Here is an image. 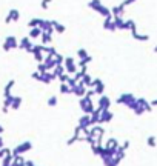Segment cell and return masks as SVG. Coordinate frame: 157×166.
Here are the masks:
<instances>
[{
    "label": "cell",
    "instance_id": "cell-1",
    "mask_svg": "<svg viewBox=\"0 0 157 166\" xmlns=\"http://www.w3.org/2000/svg\"><path fill=\"white\" fill-rule=\"evenodd\" d=\"M33 149V143L29 140H23L20 145H17L14 149H11V155L16 157V155H23L25 152H29Z\"/></svg>",
    "mask_w": 157,
    "mask_h": 166
},
{
    "label": "cell",
    "instance_id": "cell-2",
    "mask_svg": "<svg viewBox=\"0 0 157 166\" xmlns=\"http://www.w3.org/2000/svg\"><path fill=\"white\" fill-rule=\"evenodd\" d=\"M79 106H80V109L83 111V114H91V112L94 111V108H96L92 98H88V97L79 98Z\"/></svg>",
    "mask_w": 157,
    "mask_h": 166
},
{
    "label": "cell",
    "instance_id": "cell-3",
    "mask_svg": "<svg viewBox=\"0 0 157 166\" xmlns=\"http://www.w3.org/2000/svg\"><path fill=\"white\" fill-rule=\"evenodd\" d=\"M17 46H19V39H17L16 36H8V37L5 39L3 45H2V48H3L5 52H10V51H13V49H17Z\"/></svg>",
    "mask_w": 157,
    "mask_h": 166
},
{
    "label": "cell",
    "instance_id": "cell-4",
    "mask_svg": "<svg viewBox=\"0 0 157 166\" xmlns=\"http://www.w3.org/2000/svg\"><path fill=\"white\" fill-rule=\"evenodd\" d=\"M63 68H65V72L68 74V75H74L77 71H79V68H77V65H76V60L73 59V57H65V60H63Z\"/></svg>",
    "mask_w": 157,
    "mask_h": 166
},
{
    "label": "cell",
    "instance_id": "cell-5",
    "mask_svg": "<svg viewBox=\"0 0 157 166\" xmlns=\"http://www.w3.org/2000/svg\"><path fill=\"white\" fill-rule=\"evenodd\" d=\"M99 111H106V109H109L111 108V98L108 97V95H100L99 97V100H97V106H96Z\"/></svg>",
    "mask_w": 157,
    "mask_h": 166
},
{
    "label": "cell",
    "instance_id": "cell-6",
    "mask_svg": "<svg viewBox=\"0 0 157 166\" xmlns=\"http://www.w3.org/2000/svg\"><path fill=\"white\" fill-rule=\"evenodd\" d=\"M33 46H34V42L26 36V37H22V39L19 40V46H17V48H20V49H23V51H26V52H31Z\"/></svg>",
    "mask_w": 157,
    "mask_h": 166
},
{
    "label": "cell",
    "instance_id": "cell-7",
    "mask_svg": "<svg viewBox=\"0 0 157 166\" xmlns=\"http://www.w3.org/2000/svg\"><path fill=\"white\" fill-rule=\"evenodd\" d=\"M135 98V95L132 94V92H123V94H120L119 97H117V100H116V103L117 105H128L129 102H132Z\"/></svg>",
    "mask_w": 157,
    "mask_h": 166
},
{
    "label": "cell",
    "instance_id": "cell-8",
    "mask_svg": "<svg viewBox=\"0 0 157 166\" xmlns=\"http://www.w3.org/2000/svg\"><path fill=\"white\" fill-rule=\"evenodd\" d=\"M86 86H83L80 82L74 86V88H71V94H74L76 97H79V98H82V97H85V92H86Z\"/></svg>",
    "mask_w": 157,
    "mask_h": 166
},
{
    "label": "cell",
    "instance_id": "cell-9",
    "mask_svg": "<svg viewBox=\"0 0 157 166\" xmlns=\"http://www.w3.org/2000/svg\"><path fill=\"white\" fill-rule=\"evenodd\" d=\"M114 118V114L106 109V111H100V117H99V125H103V123H109L111 120Z\"/></svg>",
    "mask_w": 157,
    "mask_h": 166
},
{
    "label": "cell",
    "instance_id": "cell-10",
    "mask_svg": "<svg viewBox=\"0 0 157 166\" xmlns=\"http://www.w3.org/2000/svg\"><path fill=\"white\" fill-rule=\"evenodd\" d=\"M19 19H20V11L16 10V8H13V10H10V13H8V16H6V19H5V23L19 22Z\"/></svg>",
    "mask_w": 157,
    "mask_h": 166
},
{
    "label": "cell",
    "instance_id": "cell-11",
    "mask_svg": "<svg viewBox=\"0 0 157 166\" xmlns=\"http://www.w3.org/2000/svg\"><path fill=\"white\" fill-rule=\"evenodd\" d=\"M39 28L42 29V33H46V34H49V36H53V34H54V29H53L51 20H43V19H42V22H40Z\"/></svg>",
    "mask_w": 157,
    "mask_h": 166
},
{
    "label": "cell",
    "instance_id": "cell-12",
    "mask_svg": "<svg viewBox=\"0 0 157 166\" xmlns=\"http://www.w3.org/2000/svg\"><path fill=\"white\" fill-rule=\"evenodd\" d=\"M100 158H102V161H103L105 166H119V164H120V161H119L114 155H103V157H100Z\"/></svg>",
    "mask_w": 157,
    "mask_h": 166
},
{
    "label": "cell",
    "instance_id": "cell-13",
    "mask_svg": "<svg viewBox=\"0 0 157 166\" xmlns=\"http://www.w3.org/2000/svg\"><path fill=\"white\" fill-rule=\"evenodd\" d=\"M125 6L120 3V5H116V6H112V8H109V11H111V16L112 17H123V14H125Z\"/></svg>",
    "mask_w": 157,
    "mask_h": 166
},
{
    "label": "cell",
    "instance_id": "cell-14",
    "mask_svg": "<svg viewBox=\"0 0 157 166\" xmlns=\"http://www.w3.org/2000/svg\"><path fill=\"white\" fill-rule=\"evenodd\" d=\"M112 23L116 26V31H125L126 29V22L123 17H112Z\"/></svg>",
    "mask_w": 157,
    "mask_h": 166
},
{
    "label": "cell",
    "instance_id": "cell-15",
    "mask_svg": "<svg viewBox=\"0 0 157 166\" xmlns=\"http://www.w3.org/2000/svg\"><path fill=\"white\" fill-rule=\"evenodd\" d=\"M54 80H56V77H54V74H53L51 71H46V72L40 74V79H39V82H42V83H45V85H49V83L54 82Z\"/></svg>",
    "mask_w": 157,
    "mask_h": 166
},
{
    "label": "cell",
    "instance_id": "cell-16",
    "mask_svg": "<svg viewBox=\"0 0 157 166\" xmlns=\"http://www.w3.org/2000/svg\"><path fill=\"white\" fill-rule=\"evenodd\" d=\"M88 8L96 11V13H100V10L103 8V3H102V0H89L88 2Z\"/></svg>",
    "mask_w": 157,
    "mask_h": 166
},
{
    "label": "cell",
    "instance_id": "cell-17",
    "mask_svg": "<svg viewBox=\"0 0 157 166\" xmlns=\"http://www.w3.org/2000/svg\"><path fill=\"white\" fill-rule=\"evenodd\" d=\"M80 129H85V128H89L91 123H89V114H83L80 118H79V125H77Z\"/></svg>",
    "mask_w": 157,
    "mask_h": 166
},
{
    "label": "cell",
    "instance_id": "cell-18",
    "mask_svg": "<svg viewBox=\"0 0 157 166\" xmlns=\"http://www.w3.org/2000/svg\"><path fill=\"white\" fill-rule=\"evenodd\" d=\"M14 85H16V80H14V79H11V80H10L6 85H5V88H3V98H5V97H10V95H13V94H11V91H13Z\"/></svg>",
    "mask_w": 157,
    "mask_h": 166
},
{
    "label": "cell",
    "instance_id": "cell-19",
    "mask_svg": "<svg viewBox=\"0 0 157 166\" xmlns=\"http://www.w3.org/2000/svg\"><path fill=\"white\" fill-rule=\"evenodd\" d=\"M51 25H53L54 33H57V34H63V33L66 31V26L62 25V23H59L57 20H51Z\"/></svg>",
    "mask_w": 157,
    "mask_h": 166
},
{
    "label": "cell",
    "instance_id": "cell-20",
    "mask_svg": "<svg viewBox=\"0 0 157 166\" xmlns=\"http://www.w3.org/2000/svg\"><path fill=\"white\" fill-rule=\"evenodd\" d=\"M99 117H100V111L97 108H94V111L89 114V123H91V126L92 125H99Z\"/></svg>",
    "mask_w": 157,
    "mask_h": 166
},
{
    "label": "cell",
    "instance_id": "cell-21",
    "mask_svg": "<svg viewBox=\"0 0 157 166\" xmlns=\"http://www.w3.org/2000/svg\"><path fill=\"white\" fill-rule=\"evenodd\" d=\"M103 29H105V31H111V33L116 31V26H114V23H112V17L103 20Z\"/></svg>",
    "mask_w": 157,
    "mask_h": 166
},
{
    "label": "cell",
    "instance_id": "cell-22",
    "mask_svg": "<svg viewBox=\"0 0 157 166\" xmlns=\"http://www.w3.org/2000/svg\"><path fill=\"white\" fill-rule=\"evenodd\" d=\"M40 36H42V29H40V28H31L29 33H28V37H29L31 40L40 39Z\"/></svg>",
    "mask_w": 157,
    "mask_h": 166
},
{
    "label": "cell",
    "instance_id": "cell-23",
    "mask_svg": "<svg viewBox=\"0 0 157 166\" xmlns=\"http://www.w3.org/2000/svg\"><path fill=\"white\" fill-rule=\"evenodd\" d=\"M120 145V141L117 140V138H114V137H111V138H108V141L103 145V148H108V149H116L117 146Z\"/></svg>",
    "mask_w": 157,
    "mask_h": 166
},
{
    "label": "cell",
    "instance_id": "cell-24",
    "mask_svg": "<svg viewBox=\"0 0 157 166\" xmlns=\"http://www.w3.org/2000/svg\"><path fill=\"white\" fill-rule=\"evenodd\" d=\"M125 155H126V151H125V149L119 145V146L116 148V151H114V157H116L119 161H122V160L125 158Z\"/></svg>",
    "mask_w": 157,
    "mask_h": 166
},
{
    "label": "cell",
    "instance_id": "cell-25",
    "mask_svg": "<svg viewBox=\"0 0 157 166\" xmlns=\"http://www.w3.org/2000/svg\"><path fill=\"white\" fill-rule=\"evenodd\" d=\"M22 103H23V98L14 95V100H13V103H11V109H13V111H19V109L22 108Z\"/></svg>",
    "mask_w": 157,
    "mask_h": 166
},
{
    "label": "cell",
    "instance_id": "cell-26",
    "mask_svg": "<svg viewBox=\"0 0 157 166\" xmlns=\"http://www.w3.org/2000/svg\"><path fill=\"white\" fill-rule=\"evenodd\" d=\"M125 22H126V29H128L131 34L137 33V25H135V22H134L132 19H128V20H125Z\"/></svg>",
    "mask_w": 157,
    "mask_h": 166
},
{
    "label": "cell",
    "instance_id": "cell-27",
    "mask_svg": "<svg viewBox=\"0 0 157 166\" xmlns=\"http://www.w3.org/2000/svg\"><path fill=\"white\" fill-rule=\"evenodd\" d=\"M40 40H42V43H40V45L48 46V45H51V42H53V36H49V34H46V33H42Z\"/></svg>",
    "mask_w": 157,
    "mask_h": 166
},
{
    "label": "cell",
    "instance_id": "cell-28",
    "mask_svg": "<svg viewBox=\"0 0 157 166\" xmlns=\"http://www.w3.org/2000/svg\"><path fill=\"white\" fill-rule=\"evenodd\" d=\"M11 166H25V158H23V155H16V157H13Z\"/></svg>",
    "mask_w": 157,
    "mask_h": 166
},
{
    "label": "cell",
    "instance_id": "cell-29",
    "mask_svg": "<svg viewBox=\"0 0 157 166\" xmlns=\"http://www.w3.org/2000/svg\"><path fill=\"white\" fill-rule=\"evenodd\" d=\"M131 36H132V39L137 40V42H148V40H149V36H148V34H139V33H134V34H131Z\"/></svg>",
    "mask_w": 157,
    "mask_h": 166
},
{
    "label": "cell",
    "instance_id": "cell-30",
    "mask_svg": "<svg viewBox=\"0 0 157 166\" xmlns=\"http://www.w3.org/2000/svg\"><path fill=\"white\" fill-rule=\"evenodd\" d=\"M91 82H92V77L86 72V74H83V77H82V80H80V83L83 85V86H86L88 89H89V86H91Z\"/></svg>",
    "mask_w": 157,
    "mask_h": 166
},
{
    "label": "cell",
    "instance_id": "cell-31",
    "mask_svg": "<svg viewBox=\"0 0 157 166\" xmlns=\"http://www.w3.org/2000/svg\"><path fill=\"white\" fill-rule=\"evenodd\" d=\"M51 72H53L54 77L57 79V77H60L62 74H65V68H63V65H57V66H54V69H53Z\"/></svg>",
    "mask_w": 157,
    "mask_h": 166
},
{
    "label": "cell",
    "instance_id": "cell-32",
    "mask_svg": "<svg viewBox=\"0 0 157 166\" xmlns=\"http://www.w3.org/2000/svg\"><path fill=\"white\" fill-rule=\"evenodd\" d=\"M91 151H92L94 155L100 157L102 152H103V145H91Z\"/></svg>",
    "mask_w": 157,
    "mask_h": 166
},
{
    "label": "cell",
    "instance_id": "cell-33",
    "mask_svg": "<svg viewBox=\"0 0 157 166\" xmlns=\"http://www.w3.org/2000/svg\"><path fill=\"white\" fill-rule=\"evenodd\" d=\"M40 22H42V19H39V17H33V19H29V22H28V28H29V29H31V28H39Z\"/></svg>",
    "mask_w": 157,
    "mask_h": 166
},
{
    "label": "cell",
    "instance_id": "cell-34",
    "mask_svg": "<svg viewBox=\"0 0 157 166\" xmlns=\"http://www.w3.org/2000/svg\"><path fill=\"white\" fill-rule=\"evenodd\" d=\"M57 103H59V98H57V95H51V97L46 100V105H48L49 108H54V106H57Z\"/></svg>",
    "mask_w": 157,
    "mask_h": 166
},
{
    "label": "cell",
    "instance_id": "cell-35",
    "mask_svg": "<svg viewBox=\"0 0 157 166\" xmlns=\"http://www.w3.org/2000/svg\"><path fill=\"white\" fill-rule=\"evenodd\" d=\"M59 92H60V94L68 95V94H71V88H69L66 83H62V85H60V88H59Z\"/></svg>",
    "mask_w": 157,
    "mask_h": 166
},
{
    "label": "cell",
    "instance_id": "cell-36",
    "mask_svg": "<svg viewBox=\"0 0 157 166\" xmlns=\"http://www.w3.org/2000/svg\"><path fill=\"white\" fill-rule=\"evenodd\" d=\"M13 100H14V95L5 97V98H3V108H5V109H10V108H11V103H13Z\"/></svg>",
    "mask_w": 157,
    "mask_h": 166
},
{
    "label": "cell",
    "instance_id": "cell-37",
    "mask_svg": "<svg viewBox=\"0 0 157 166\" xmlns=\"http://www.w3.org/2000/svg\"><path fill=\"white\" fill-rule=\"evenodd\" d=\"M88 56H89V54H88V51H86L85 48H79V49H77V57H79L80 60H83V59L88 57Z\"/></svg>",
    "mask_w": 157,
    "mask_h": 166
},
{
    "label": "cell",
    "instance_id": "cell-38",
    "mask_svg": "<svg viewBox=\"0 0 157 166\" xmlns=\"http://www.w3.org/2000/svg\"><path fill=\"white\" fill-rule=\"evenodd\" d=\"M11 163H13V155L11 154L10 155H5L2 158V166H11Z\"/></svg>",
    "mask_w": 157,
    "mask_h": 166
},
{
    "label": "cell",
    "instance_id": "cell-39",
    "mask_svg": "<svg viewBox=\"0 0 157 166\" xmlns=\"http://www.w3.org/2000/svg\"><path fill=\"white\" fill-rule=\"evenodd\" d=\"M146 143H148L149 148H155V146H157V141H155V137H154V135H149L148 140H146Z\"/></svg>",
    "mask_w": 157,
    "mask_h": 166
},
{
    "label": "cell",
    "instance_id": "cell-40",
    "mask_svg": "<svg viewBox=\"0 0 157 166\" xmlns=\"http://www.w3.org/2000/svg\"><path fill=\"white\" fill-rule=\"evenodd\" d=\"M54 60H56V66H57V65H63V60H65V57H63L62 54H59V52H57V54L54 56Z\"/></svg>",
    "mask_w": 157,
    "mask_h": 166
},
{
    "label": "cell",
    "instance_id": "cell-41",
    "mask_svg": "<svg viewBox=\"0 0 157 166\" xmlns=\"http://www.w3.org/2000/svg\"><path fill=\"white\" fill-rule=\"evenodd\" d=\"M51 2H53V0H42V2H40V8L42 10H48V6H49Z\"/></svg>",
    "mask_w": 157,
    "mask_h": 166
},
{
    "label": "cell",
    "instance_id": "cell-42",
    "mask_svg": "<svg viewBox=\"0 0 157 166\" xmlns=\"http://www.w3.org/2000/svg\"><path fill=\"white\" fill-rule=\"evenodd\" d=\"M66 85H68L69 88H74V86L77 85V82H76V80H74L71 75H69V77H68V80H66Z\"/></svg>",
    "mask_w": 157,
    "mask_h": 166
},
{
    "label": "cell",
    "instance_id": "cell-43",
    "mask_svg": "<svg viewBox=\"0 0 157 166\" xmlns=\"http://www.w3.org/2000/svg\"><path fill=\"white\" fill-rule=\"evenodd\" d=\"M37 72H39V74L46 72V68H45V65H43V63H39V65H37Z\"/></svg>",
    "mask_w": 157,
    "mask_h": 166
},
{
    "label": "cell",
    "instance_id": "cell-44",
    "mask_svg": "<svg viewBox=\"0 0 157 166\" xmlns=\"http://www.w3.org/2000/svg\"><path fill=\"white\" fill-rule=\"evenodd\" d=\"M68 77H69V75H68V74L65 72V74H62V75H60V77H57V79H59V82H60V83H66Z\"/></svg>",
    "mask_w": 157,
    "mask_h": 166
},
{
    "label": "cell",
    "instance_id": "cell-45",
    "mask_svg": "<svg viewBox=\"0 0 157 166\" xmlns=\"http://www.w3.org/2000/svg\"><path fill=\"white\" fill-rule=\"evenodd\" d=\"M77 140H79V137H76V135H73V137H71L69 140H66V145H68V146H71V145H74V143H76Z\"/></svg>",
    "mask_w": 157,
    "mask_h": 166
},
{
    "label": "cell",
    "instance_id": "cell-46",
    "mask_svg": "<svg viewBox=\"0 0 157 166\" xmlns=\"http://www.w3.org/2000/svg\"><path fill=\"white\" fill-rule=\"evenodd\" d=\"M137 2V0H123V2H122V5L126 8V6H129V5H132V3H135Z\"/></svg>",
    "mask_w": 157,
    "mask_h": 166
},
{
    "label": "cell",
    "instance_id": "cell-47",
    "mask_svg": "<svg viewBox=\"0 0 157 166\" xmlns=\"http://www.w3.org/2000/svg\"><path fill=\"white\" fill-rule=\"evenodd\" d=\"M74 135H76V137H80V135H82V129H80L79 126L74 128Z\"/></svg>",
    "mask_w": 157,
    "mask_h": 166
},
{
    "label": "cell",
    "instance_id": "cell-48",
    "mask_svg": "<svg viewBox=\"0 0 157 166\" xmlns=\"http://www.w3.org/2000/svg\"><path fill=\"white\" fill-rule=\"evenodd\" d=\"M129 145H131V143H129V140H123V143H122L120 146H122V148H123V149L126 151V149L129 148Z\"/></svg>",
    "mask_w": 157,
    "mask_h": 166
},
{
    "label": "cell",
    "instance_id": "cell-49",
    "mask_svg": "<svg viewBox=\"0 0 157 166\" xmlns=\"http://www.w3.org/2000/svg\"><path fill=\"white\" fill-rule=\"evenodd\" d=\"M31 77H33V79H34V80H37V82H39V79H40V74H39V72H37V71H34V72H33V74H31Z\"/></svg>",
    "mask_w": 157,
    "mask_h": 166
},
{
    "label": "cell",
    "instance_id": "cell-50",
    "mask_svg": "<svg viewBox=\"0 0 157 166\" xmlns=\"http://www.w3.org/2000/svg\"><path fill=\"white\" fill-rule=\"evenodd\" d=\"M25 166H37L33 160H25Z\"/></svg>",
    "mask_w": 157,
    "mask_h": 166
},
{
    "label": "cell",
    "instance_id": "cell-51",
    "mask_svg": "<svg viewBox=\"0 0 157 166\" xmlns=\"http://www.w3.org/2000/svg\"><path fill=\"white\" fill-rule=\"evenodd\" d=\"M148 103H149L151 108H155V106H157V100H151V102H148Z\"/></svg>",
    "mask_w": 157,
    "mask_h": 166
},
{
    "label": "cell",
    "instance_id": "cell-52",
    "mask_svg": "<svg viewBox=\"0 0 157 166\" xmlns=\"http://www.w3.org/2000/svg\"><path fill=\"white\" fill-rule=\"evenodd\" d=\"M3 157H5V154H3V149H2V148H0V160H2Z\"/></svg>",
    "mask_w": 157,
    "mask_h": 166
},
{
    "label": "cell",
    "instance_id": "cell-53",
    "mask_svg": "<svg viewBox=\"0 0 157 166\" xmlns=\"http://www.w3.org/2000/svg\"><path fill=\"white\" fill-rule=\"evenodd\" d=\"M0 148H5V145H3V138H2V135H0Z\"/></svg>",
    "mask_w": 157,
    "mask_h": 166
},
{
    "label": "cell",
    "instance_id": "cell-54",
    "mask_svg": "<svg viewBox=\"0 0 157 166\" xmlns=\"http://www.w3.org/2000/svg\"><path fill=\"white\" fill-rule=\"evenodd\" d=\"M3 131H5V128H3L2 125H0V135H2V134H3Z\"/></svg>",
    "mask_w": 157,
    "mask_h": 166
}]
</instances>
